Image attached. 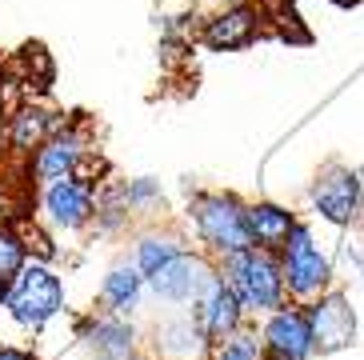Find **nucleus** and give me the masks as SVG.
Segmentation results:
<instances>
[{"instance_id":"f257e3e1","label":"nucleus","mask_w":364,"mask_h":360,"mask_svg":"<svg viewBox=\"0 0 364 360\" xmlns=\"http://www.w3.org/2000/svg\"><path fill=\"white\" fill-rule=\"evenodd\" d=\"M188 228H193L200 253L213 256V260H225V256L252 248L248 201H240L236 192H193V201H188Z\"/></svg>"},{"instance_id":"f03ea898","label":"nucleus","mask_w":364,"mask_h":360,"mask_svg":"<svg viewBox=\"0 0 364 360\" xmlns=\"http://www.w3.org/2000/svg\"><path fill=\"white\" fill-rule=\"evenodd\" d=\"M216 272L225 276V285L236 292V300H240V308H245L248 317H268V312L289 305L284 268H280L277 253L245 248V253L216 260Z\"/></svg>"},{"instance_id":"7ed1b4c3","label":"nucleus","mask_w":364,"mask_h":360,"mask_svg":"<svg viewBox=\"0 0 364 360\" xmlns=\"http://www.w3.org/2000/svg\"><path fill=\"white\" fill-rule=\"evenodd\" d=\"M280 268H284L289 300H296V305H312L316 297H324L332 288V260L316 244L312 224H304V221L292 228L289 244L280 248Z\"/></svg>"},{"instance_id":"20e7f679","label":"nucleus","mask_w":364,"mask_h":360,"mask_svg":"<svg viewBox=\"0 0 364 360\" xmlns=\"http://www.w3.org/2000/svg\"><path fill=\"white\" fill-rule=\"evenodd\" d=\"M65 308V280L44 265V260H28L21 276L12 280L9 292V312L24 332H41L53 317H60Z\"/></svg>"},{"instance_id":"39448f33","label":"nucleus","mask_w":364,"mask_h":360,"mask_svg":"<svg viewBox=\"0 0 364 360\" xmlns=\"http://www.w3.org/2000/svg\"><path fill=\"white\" fill-rule=\"evenodd\" d=\"M309 204L321 221L336 224V228H353L364 221V184L360 172L348 164H324L321 176L312 180Z\"/></svg>"},{"instance_id":"423d86ee","label":"nucleus","mask_w":364,"mask_h":360,"mask_svg":"<svg viewBox=\"0 0 364 360\" xmlns=\"http://www.w3.org/2000/svg\"><path fill=\"white\" fill-rule=\"evenodd\" d=\"M268 28V9L257 0H228L220 12H213L200 24V44L213 53H240Z\"/></svg>"},{"instance_id":"0eeeda50","label":"nucleus","mask_w":364,"mask_h":360,"mask_svg":"<svg viewBox=\"0 0 364 360\" xmlns=\"http://www.w3.org/2000/svg\"><path fill=\"white\" fill-rule=\"evenodd\" d=\"M97 184L85 176H65L41 189V212L56 233H80L97 221Z\"/></svg>"},{"instance_id":"6e6552de","label":"nucleus","mask_w":364,"mask_h":360,"mask_svg":"<svg viewBox=\"0 0 364 360\" xmlns=\"http://www.w3.org/2000/svg\"><path fill=\"white\" fill-rule=\"evenodd\" d=\"M260 340H264V360H312L316 356L309 308L296 305V300H289L277 312H268L264 324H260Z\"/></svg>"},{"instance_id":"1a4fd4ad","label":"nucleus","mask_w":364,"mask_h":360,"mask_svg":"<svg viewBox=\"0 0 364 360\" xmlns=\"http://www.w3.org/2000/svg\"><path fill=\"white\" fill-rule=\"evenodd\" d=\"M213 276H216L213 256H204L200 248H196V253L188 248V253H181L176 260H168L161 272H152L149 288H152V297L164 300V305H196Z\"/></svg>"},{"instance_id":"9d476101","label":"nucleus","mask_w":364,"mask_h":360,"mask_svg":"<svg viewBox=\"0 0 364 360\" xmlns=\"http://www.w3.org/2000/svg\"><path fill=\"white\" fill-rule=\"evenodd\" d=\"M304 308H309L312 340H316L321 356H332V352H344L356 344V312H353V300L344 297L341 288H328L324 297H316Z\"/></svg>"},{"instance_id":"9b49d317","label":"nucleus","mask_w":364,"mask_h":360,"mask_svg":"<svg viewBox=\"0 0 364 360\" xmlns=\"http://www.w3.org/2000/svg\"><path fill=\"white\" fill-rule=\"evenodd\" d=\"M193 320L200 324L204 340H208V349H213V344H220L225 337H232L236 329H245L248 312L240 308L232 288L225 285V276L216 272L213 280H208V288L200 292V300L193 305Z\"/></svg>"},{"instance_id":"f8f14e48","label":"nucleus","mask_w":364,"mask_h":360,"mask_svg":"<svg viewBox=\"0 0 364 360\" xmlns=\"http://www.w3.org/2000/svg\"><path fill=\"white\" fill-rule=\"evenodd\" d=\"M88 160V140L73 128L56 132L41 144V149L28 157V172H33L36 184H53V180H65V176H80V164Z\"/></svg>"},{"instance_id":"ddd939ff","label":"nucleus","mask_w":364,"mask_h":360,"mask_svg":"<svg viewBox=\"0 0 364 360\" xmlns=\"http://www.w3.org/2000/svg\"><path fill=\"white\" fill-rule=\"evenodd\" d=\"M92 360H140V337L124 317H92L80 324Z\"/></svg>"},{"instance_id":"4468645a","label":"nucleus","mask_w":364,"mask_h":360,"mask_svg":"<svg viewBox=\"0 0 364 360\" xmlns=\"http://www.w3.org/2000/svg\"><path fill=\"white\" fill-rule=\"evenodd\" d=\"M56 132H65L60 112H48V108H41V105H24V108H16V112L9 117V132H4V137H9L12 152L33 157L44 140L56 137Z\"/></svg>"},{"instance_id":"2eb2a0df","label":"nucleus","mask_w":364,"mask_h":360,"mask_svg":"<svg viewBox=\"0 0 364 360\" xmlns=\"http://www.w3.org/2000/svg\"><path fill=\"white\" fill-rule=\"evenodd\" d=\"M296 212L284 208V204L272 201H252L248 204V233H252V248H264V253H277L289 244L292 228H296Z\"/></svg>"},{"instance_id":"dca6fc26","label":"nucleus","mask_w":364,"mask_h":360,"mask_svg":"<svg viewBox=\"0 0 364 360\" xmlns=\"http://www.w3.org/2000/svg\"><path fill=\"white\" fill-rule=\"evenodd\" d=\"M149 288V276L136 268V260H120L105 272L100 280V300L112 317H129L132 308H140V292Z\"/></svg>"},{"instance_id":"f3484780","label":"nucleus","mask_w":364,"mask_h":360,"mask_svg":"<svg viewBox=\"0 0 364 360\" xmlns=\"http://www.w3.org/2000/svg\"><path fill=\"white\" fill-rule=\"evenodd\" d=\"M156 356L161 360H200L208 356V340L193 317H172L156 324Z\"/></svg>"},{"instance_id":"a211bd4d","label":"nucleus","mask_w":364,"mask_h":360,"mask_svg":"<svg viewBox=\"0 0 364 360\" xmlns=\"http://www.w3.org/2000/svg\"><path fill=\"white\" fill-rule=\"evenodd\" d=\"M181 253H188V240H184L176 228H149V233H140L136 236V268L144 276L152 272H161L168 260H176Z\"/></svg>"},{"instance_id":"6ab92c4d","label":"nucleus","mask_w":364,"mask_h":360,"mask_svg":"<svg viewBox=\"0 0 364 360\" xmlns=\"http://www.w3.org/2000/svg\"><path fill=\"white\" fill-rule=\"evenodd\" d=\"M24 265H28V240L16 228L0 224V305H9L12 280L21 276Z\"/></svg>"},{"instance_id":"aec40b11","label":"nucleus","mask_w":364,"mask_h":360,"mask_svg":"<svg viewBox=\"0 0 364 360\" xmlns=\"http://www.w3.org/2000/svg\"><path fill=\"white\" fill-rule=\"evenodd\" d=\"M208 360H264V340H260L257 324L236 329L232 337H225L220 344L208 349Z\"/></svg>"},{"instance_id":"412c9836","label":"nucleus","mask_w":364,"mask_h":360,"mask_svg":"<svg viewBox=\"0 0 364 360\" xmlns=\"http://www.w3.org/2000/svg\"><path fill=\"white\" fill-rule=\"evenodd\" d=\"M120 196H124L129 212H144V208H152V204H161V201H164L161 180H152V176H140V180L120 184Z\"/></svg>"},{"instance_id":"4be33fe9","label":"nucleus","mask_w":364,"mask_h":360,"mask_svg":"<svg viewBox=\"0 0 364 360\" xmlns=\"http://www.w3.org/2000/svg\"><path fill=\"white\" fill-rule=\"evenodd\" d=\"M0 360H36V356L24 349H12V344H0Z\"/></svg>"},{"instance_id":"5701e85b","label":"nucleus","mask_w":364,"mask_h":360,"mask_svg":"<svg viewBox=\"0 0 364 360\" xmlns=\"http://www.w3.org/2000/svg\"><path fill=\"white\" fill-rule=\"evenodd\" d=\"M328 4H336V9H356V4H364V0H328Z\"/></svg>"}]
</instances>
